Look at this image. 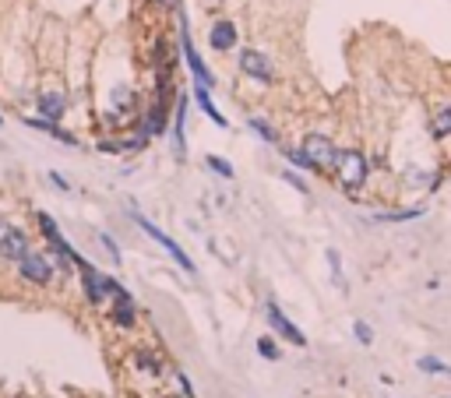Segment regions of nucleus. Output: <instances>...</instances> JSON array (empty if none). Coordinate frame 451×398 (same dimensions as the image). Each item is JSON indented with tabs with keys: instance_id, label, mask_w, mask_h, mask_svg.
<instances>
[{
	"instance_id": "20e7f679",
	"label": "nucleus",
	"mask_w": 451,
	"mask_h": 398,
	"mask_svg": "<svg viewBox=\"0 0 451 398\" xmlns=\"http://www.w3.org/2000/svg\"><path fill=\"white\" fill-rule=\"evenodd\" d=\"M18 265H21V275H25L28 282H39V286H43V282H50V279H53L50 261H46V258H39V254H32V250H28Z\"/></svg>"
},
{
	"instance_id": "ddd939ff",
	"label": "nucleus",
	"mask_w": 451,
	"mask_h": 398,
	"mask_svg": "<svg viewBox=\"0 0 451 398\" xmlns=\"http://www.w3.org/2000/svg\"><path fill=\"white\" fill-rule=\"evenodd\" d=\"M423 208H409V211H391V215H377L381 222H409V219H420Z\"/></svg>"
},
{
	"instance_id": "9d476101",
	"label": "nucleus",
	"mask_w": 451,
	"mask_h": 398,
	"mask_svg": "<svg viewBox=\"0 0 451 398\" xmlns=\"http://www.w3.org/2000/svg\"><path fill=\"white\" fill-rule=\"evenodd\" d=\"M39 113L50 116V120H60L64 116V96L60 92H43L39 96Z\"/></svg>"
},
{
	"instance_id": "f257e3e1",
	"label": "nucleus",
	"mask_w": 451,
	"mask_h": 398,
	"mask_svg": "<svg viewBox=\"0 0 451 398\" xmlns=\"http://www.w3.org/2000/svg\"><path fill=\"white\" fill-rule=\"evenodd\" d=\"M303 155L310 162V170L317 173H335V162H339V148L325 138V134H310L303 141Z\"/></svg>"
},
{
	"instance_id": "f3484780",
	"label": "nucleus",
	"mask_w": 451,
	"mask_h": 398,
	"mask_svg": "<svg viewBox=\"0 0 451 398\" xmlns=\"http://www.w3.org/2000/svg\"><path fill=\"white\" fill-rule=\"evenodd\" d=\"M258 349H261V353H265L268 360H275V356H278V353H275V346H271L268 338H261V342H258Z\"/></svg>"
},
{
	"instance_id": "f03ea898",
	"label": "nucleus",
	"mask_w": 451,
	"mask_h": 398,
	"mask_svg": "<svg viewBox=\"0 0 451 398\" xmlns=\"http://www.w3.org/2000/svg\"><path fill=\"white\" fill-rule=\"evenodd\" d=\"M335 173H339L342 187L353 194V191H360L363 184H366V159H363L360 152H339Z\"/></svg>"
},
{
	"instance_id": "423d86ee",
	"label": "nucleus",
	"mask_w": 451,
	"mask_h": 398,
	"mask_svg": "<svg viewBox=\"0 0 451 398\" xmlns=\"http://www.w3.org/2000/svg\"><path fill=\"white\" fill-rule=\"evenodd\" d=\"M0 254L11 258V261H21V258L28 254L25 233H18V229H0Z\"/></svg>"
},
{
	"instance_id": "1a4fd4ad",
	"label": "nucleus",
	"mask_w": 451,
	"mask_h": 398,
	"mask_svg": "<svg viewBox=\"0 0 451 398\" xmlns=\"http://www.w3.org/2000/svg\"><path fill=\"white\" fill-rule=\"evenodd\" d=\"M212 46H215V50H233V46H237V28H233L229 21H219V25L212 28Z\"/></svg>"
},
{
	"instance_id": "f8f14e48",
	"label": "nucleus",
	"mask_w": 451,
	"mask_h": 398,
	"mask_svg": "<svg viewBox=\"0 0 451 398\" xmlns=\"http://www.w3.org/2000/svg\"><path fill=\"white\" fill-rule=\"evenodd\" d=\"M430 131H434L438 138H448V134H451V102H448V106H441V109L434 113V123H430Z\"/></svg>"
},
{
	"instance_id": "7ed1b4c3",
	"label": "nucleus",
	"mask_w": 451,
	"mask_h": 398,
	"mask_svg": "<svg viewBox=\"0 0 451 398\" xmlns=\"http://www.w3.org/2000/svg\"><path fill=\"white\" fill-rule=\"evenodd\" d=\"M240 67H244V74H251V78H258V82H271V78H275L268 57L258 53V50H244V53H240Z\"/></svg>"
},
{
	"instance_id": "0eeeda50",
	"label": "nucleus",
	"mask_w": 451,
	"mask_h": 398,
	"mask_svg": "<svg viewBox=\"0 0 451 398\" xmlns=\"http://www.w3.org/2000/svg\"><path fill=\"white\" fill-rule=\"evenodd\" d=\"M268 321L278 328V331H282V335H286V338H289V342H293V346H307L303 331H300V328H296L289 317H282V310H278V306H268Z\"/></svg>"
},
{
	"instance_id": "2eb2a0df",
	"label": "nucleus",
	"mask_w": 451,
	"mask_h": 398,
	"mask_svg": "<svg viewBox=\"0 0 451 398\" xmlns=\"http://www.w3.org/2000/svg\"><path fill=\"white\" fill-rule=\"evenodd\" d=\"M208 166H212L215 173H222V177H233V170H229V162H222V159H215V155H208Z\"/></svg>"
},
{
	"instance_id": "dca6fc26",
	"label": "nucleus",
	"mask_w": 451,
	"mask_h": 398,
	"mask_svg": "<svg viewBox=\"0 0 451 398\" xmlns=\"http://www.w3.org/2000/svg\"><path fill=\"white\" fill-rule=\"evenodd\" d=\"M357 338H360V342H370V338H374L370 324H363V321H357Z\"/></svg>"
},
{
	"instance_id": "9b49d317",
	"label": "nucleus",
	"mask_w": 451,
	"mask_h": 398,
	"mask_svg": "<svg viewBox=\"0 0 451 398\" xmlns=\"http://www.w3.org/2000/svg\"><path fill=\"white\" fill-rule=\"evenodd\" d=\"M194 96H197V106H201V109H205V113H208V116L219 123V127H226V116L215 109V102L208 99V85H197V89H194Z\"/></svg>"
},
{
	"instance_id": "39448f33",
	"label": "nucleus",
	"mask_w": 451,
	"mask_h": 398,
	"mask_svg": "<svg viewBox=\"0 0 451 398\" xmlns=\"http://www.w3.org/2000/svg\"><path fill=\"white\" fill-rule=\"evenodd\" d=\"M138 222H141V229H145V233H148V236H152V240H156V243H159V247H166V250H170V254H173V258H177V265H180L183 272H190V268H194V265H190V258H187V254H183L180 247H177V243H173V240H170V236H166V233H163V229H156V226H152V222H148V219H138Z\"/></svg>"
},
{
	"instance_id": "4468645a",
	"label": "nucleus",
	"mask_w": 451,
	"mask_h": 398,
	"mask_svg": "<svg viewBox=\"0 0 451 398\" xmlns=\"http://www.w3.org/2000/svg\"><path fill=\"white\" fill-rule=\"evenodd\" d=\"M420 370H427V374H448V363H441L434 356H423L420 360Z\"/></svg>"
},
{
	"instance_id": "6e6552de",
	"label": "nucleus",
	"mask_w": 451,
	"mask_h": 398,
	"mask_svg": "<svg viewBox=\"0 0 451 398\" xmlns=\"http://www.w3.org/2000/svg\"><path fill=\"white\" fill-rule=\"evenodd\" d=\"M183 53H187V64H190V71H194L197 85H212V74H208L205 60H201V57L194 53V46H190V35H183Z\"/></svg>"
}]
</instances>
